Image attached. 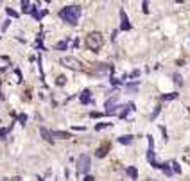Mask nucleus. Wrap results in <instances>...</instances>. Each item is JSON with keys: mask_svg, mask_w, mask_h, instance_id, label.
<instances>
[{"mask_svg": "<svg viewBox=\"0 0 190 181\" xmlns=\"http://www.w3.org/2000/svg\"><path fill=\"white\" fill-rule=\"evenodd\" d=\"M81 6H66L63 9L59 11V16L63 18L66 23H70V25H75L77 20L81 18Z\"/></svg>", "mask_w": 190, "mask_h": 181, "instance_id": "nucleus-1", "label": "nucleus"}, {"mask_svg": "<svg viewBox=\"0 0 190 181\" xmlns=\"http://www.w3.org/2000/svg\"><path fill=\"white\" fill-rule=\"evenodd\" d=\"M86 45H88L90 50H99V49L104 45L102 34H101V32H92V34H88V36H86Z\"/></svg>", "mask_w": 190, "mask_h": 181, "instance_id": "nucleus-2", "label": "nucleus"}, {"mask_svg": "<svg viewBox=\"0 0 190 181\" xmlns=\"http://www.w3.org/2000/svg\"><path fill=\"white\" fill-rule=\"evenodd\" d=\"M90 169H92V158L88 154H81L79 160H77V171L81 174H88Z\"/></svg>", "mask_w": 190, "mask_h": 181, "instance_id": "nucleus-3", "label": "nucleus"}, {"mask_svg": "<svg viewBox=\"0 0 190 181\" xmlns=\"http://www.w3.org/2000/svg\"><path fill=\"white\" fill-rule=\"evenodd\" d=\"M61 63H63L65 66H68V68H72V70H81V68H83V63H81L79 59L72 57V56H66V57H63V59H61Z\"/></svg>", "mask_w": 190, "mask_h": 181, "instance_id": "nucleus-4", "label": "nucleus"}, {"mask_svg": "<svg viewBox=\"0 0 190 181\" xmlns=\"http://www.w3.org/2000/svg\"><path fill=\"white\" fill-rule=\"evenodd\" d=\"M120 20H122V23H120V29L122 31H131V23H129V20H127V14L124 9H120Z\"/></svg>", "mask_w": 190, "mask_h": 181, "instance_id": "nucleus-5", "label": "nucleus"}, {"mask_svg": "<svg viewBox=\"0 0 190 181\" xmlns=\"http://www.w3.org/2000/svg\"><path fill=\"white\" fill-rule=\"evenodd\" d=\"M133 109H135V104H133V102H127L126 106L122 108V111H120V115H118V117H120V118H126L127 113H129V111H133Z\"/></svg>", "mask_w": 190, "mask_h": 181, "instance_id": "nucleus-6", "label": "nucleus"}, {"mask_svg": "<svg viewBox=\"0 0 190 181\" xmlns=\"http://www.w3.org/2000/svg\"><path fill=\"white\" fill-rule=\"evenodd\" d=\"M90 102H92L90 90H83V93H81V104H90Z\"/></svg>", "mask_w": 190, "mask_h": 181, "instance_id": "nucleus-7", "label": "nucleus"}, {"mask_svg": "<svg viewBox=\"0 0 190 181\" xmlns=\"http://www.w3.org/2000/svg\"><path fill=\"white\" fill-rule=\"evenodd\" d=\"M50 133L56 138H70V133H66V131H50Z\"/></svg>", "mask_w": 190, "mask_h": 181, "instance_id": "nucleus-8", "label": "nucleus"}, {"mask_svg": "<svg viewBox=\"0 0 190 181\" xmlns=\"http://www.w3.org/2000/svg\"><path fill=\"white\" fill-rule=\"evenodd\" d=\"M126 172H127V176H129L131 179H138V171L135 169V167H127Z\"/></svg>", "mask_w": 190, "mask_h": 181, "instance_id": "nucleus-9", "label": "nucleus"}, {"mask_svg": "<svg viewBox=\"0 0 190 181\" xmlns=\"http://www.w3.org/2000/svg\"><path fill=\"white\" fill-rule=\"evenodd\" d=\"M118 142H120V144H124V145H131V144H133V136H131V135L120 136V138H118Z\"/></svg>", "mask_w": 190, "mask_h": 181, "instance_id": "nucleus-10", "label": "nucleus"}, {"mask_svg": "<svg viewBox=\"0 0 190 181\" xmlns=\"http://www.w3.org/2000/svg\"><path fill=\"white\" fill-rule=\"evenodd\" d=\"M32 16H34V18H36V20H42L43 16H45V14H47V11H36V7H34V9H32V13H31Z\"/></svg>", "mask_w": 190, "mask_h": 181, "instance_id": "nucleus-11", "label": "nucleus"}, {"mask_svg": "<svg viewBox=\"0 0 190 181\" xmlns=\"http://www.w3.org/2000/svg\"><path fill=\"white\" fill-rule=\"evenodd\" d=\"M40 131H42L43 138H45V140H49V142H52V133H50V131H49V129L42 128V129H40Z\"/></svg>", "mask_w": 190, "mask_h": 181, "instance_id": "nucleus-12", "label": "nucleus"}, {"mask_svg": "<svg viewBox=\"0 0 190 181\" xmlns=\"http://www.w3.org/2000/svg\"><path fill=\"white\" fill-rule=\"evenodd\" d=\"M66 47H68V40H63V41L56 43V47H54V49H56V50H65Z\"/></svg>", "mask_w": 190, "mask_h": 181, "instance_id": "nucleus-13", "label": "nucleus"}, {"mask_svg": "<svg viewBox=\"0 0 190 181\" xmlns=\"http://www.w3.org/2000/svg\"><path fill=\"white\" fill-rule=\"evenodd\" d=\"M170 165H172V172H176V174H181V167L178 161H170Z\"/></svg>", "mask_w": 190, "mask_h": 181, "instance_id": "nucleus-14", "label": "nucleus"}, {"mask_svg": "<svg viewBox=\"0 0 190 181\" xmlns=\"http://www.w3.org/2000/svg\"><path fill=\"white\" fill-rule=\"evenodd\" d=\"M178 93L174 92V93H165V95H161V100H172V99H176Z\"/></svg>", "mask_w": 190, "mask_h": 181, "instance_id": "nucleus-15", "label": "nucleus"}, {"mask_svg": "<svg viewBox=\"0 0 190 181\" xmlns=\"http://www.w3.org/2000/svg\"><path fill=\"white\" fill-rule=\"evenodd\" d=\"M109 126H111V122H102V124H97V126H95V131H101V129L109 128Z\"/></svg>", "mask_w": 190, "mask_h": 181, "instance_id": "nucleus-16", "label": "nucleus"}, {"mask_svg": "<svg viewBox=\"0 0 190 181\" xmlns=\"http://www.w3.org/2000/svg\"><path fill=\"white\" fill-rule=\"evenodd\" d=\"M126 90H127V92H137V90H138V83H135V85H127Z\"/></svg>", "mask_w": 190, "mask_h": 181, "instance_id": "nucleus-17", "label": "nucleus"}, {"mask_svg": "<svg viewBox=\"0 0 190 181\" xmlns=\"http://www.w3.org/2000/svg\"><path fill=\"white\" fill-rule=\"evenodd\" d=\"M6 13H7L9 16H13V18H16V16H18V13H16L14 9H11V7H7V9H6Z\"/></svg>", "mask_w": 190, "mask_h": 181, "instance_id": "nucleus-18", "label": "nucleus"}, {"mask_svg": "<svg viewBox=\"0 0 190 181\" xmlns=\"http://www.w3.org/2000/svg\"><path fill=\"white\" fill-rule=\"evenodd\" d=\"M104 154H106V147H101V149L97 151V156H99V158H102Z\"/></svg>", "mask_w": 190, "mask_h": 181, "instance_id": "nucleus-19", "label": "nucleus"}, {"mask_svg": "<svg viewBox=\"0 0 190 181\" xmlns=\"http://www.w3.org/2000/svg\"><path fill=\"white\" fill-rule=\"evenodd\" d=\"M174 81H176L178 85H183V79H181V75H180V74H174Z\"/></svg>", "mask_w": 190, "mask_h": 181, "instance_id": "nucleus-20", "label": "nucleus"}, {"mask_svg": "<svg viewBox=\"0 0 190 181\" xmlns=\"http://www.w3.org/2000/svg\"><path fill=\"white\" fill-rule=\"evenodd\" d=\"M56 83H57V85H59V86H63V85H65V77H63V75H59Z\"/></svg>", "mask_w": 190, "mask_h": 181, "instance_id": "nucleus-21", "label": "nucleus"}, {"mask_svg": "<svg viewBox=\"0 0 190 181\" xmlns=\"http://www.w3.org/2000/svg\"><path fill=\"white\" fill-rule=\"evenodd\" d=\"M18 120H20V124H25V122H27V115H20Z\"/></svg>", "mask_w": 190, "mask_h": 181, "instance_id": "nucleus-22", "label": "nucleus"}, {"mask_svg": "<svg viewBox=\"0 0 190 181\" xmlns=\"http://www.w3.org/2000/svg\"><path fill=\"white\" fill-rule=\"evenodd\" d=\"M6 135H7V131H6V129L2 128V129H0V136H2V138H7Z\"/></svg>", "mask_w": 190, "mask_h": 181, "instance_id": "nucleus-23", "label": "nucleus"}, {"mask_svg": "<svg viewBox=\"0 0 190 181\" xmlns=\"http://www.w3.org/2000/svg\"><path fill=\"white\" fill-rule=\"evenodd\" d=\"M90 117H92V118H99V117H102V113H95V111H93V113H90Z\"/></svg>", "mask_w": 190, "mask_h": 181, "instance_id": "nucleus-24", "label": "nucleus"}, {"mask_svg": "<svg viewBox=\"0 0 190 181\" xmlns=\"http://www.w3.org/2000/svg\"><path fill=\"white\" fill-rule=\"evenodd\" d=\"M158 113H160V108H156V109H154V113L151 115V118H156V115H158Z\"/></svg>", "mask_w": 190, "mask_h": 181, "instance_id": "nucleus-25", "label": "nucleus"}, {"mask_svg": "<svg viewBox=\"0 0 190 181\" xmlns=\"http://www.w3.org/2000/svg\"><path fill=\"white\" fill-rule=\"evenodd\" d=\"M142 6H144V13H149V7H147L149 4H147V2H144V4H142Z\"/></svg>", "mask_w": 190, "mask_h": 181, "instance_id": "nucleus-26", "label": "nucleus"}, {"mask_svg": "<svg viewBox=\"0 0 190 181\" xmlns=\"http://www.w3.org/2000/svg\"><path fill=\"white\" fill-rule=\"evenodd\" d=\"M138 75H140V72H138V70H135V72H131V75H129V77H138Z\"/></svg>", "mask_w": 190, "mask_h": 181, "instance_id": "nucleus-27", "label": "nucleus"}, {"mask_svg": "<svg viewBox=\"0 0 190 181\" xmlns=\"http://www.w3.org/2000/svg\"><path fill=\"white\" fill-rule=\"evenodd\" d=\"M85 181H95V178H92V176H86Z\"/></svg>", "mask_w": 190, "mask_h": 181, "instance_id": "nucleus-28", "label": "nucleus"}, {"mask_svg": "<svg viewBox=\"0 0 190 181\" xmlns=\"http://www.w3.org/2000/svg\"><path fill=\"white\" fill-rule=\"evenodd\" d=\"M147 181H154V179H147Z\"/></svg>", "mask_w": 190, "mask_h": 181, "instance_id": "nucleus-29", "label": "nucleus"}]
</instances>
